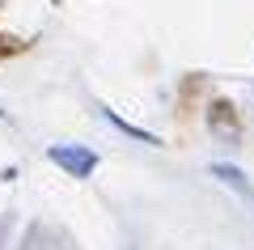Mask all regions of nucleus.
Returning <instances> with one entry per match:
<instances>
[{"instance_id":"nucleus-1","label":"nucleus","mask_w":254,"mask_h":250,"mask_svg":"<svg viewBox=\"0 0 254 250\" xmlns=\"http://www.w3.org/2000/svg\"><path fill=\"white\" fill-rule=\"evenodd\" d=\"M47 157H51L55 166H64L72 178H89L93 166H98V153H93V149H81V144H51Z\"/></svg>"},{"instance_id":"nucleus-2","label":"nucleus","mask_w":254,"mask_h":250,"mask_svg":"<svg viewBox=\"0 0 254 250\" xmlns=\"http://www.w3.org/2000/svg\"><path fill=\"white\" fill-rule=\"evenodd\" d=\"M106 119H110V123L119 127V132H127V136H131V140H144V144H157L153 136L144 132V127H131V123H127V119H119V115H106Z\"/></svg>"},{"instance_id":"nucleus-3","label":"nucleus","mask_w":254,"mask_h":250,"mask_svg":"<svg viewBox=\"0 0 254 250\" xmlns=\"http://www.w3.org/2000/svg\"><path fill=\"white\" fill-rule=\"evenodd\" d=\"M212 174H216V178H225V182H233V187H246V182H242V174H237L233 166H212Z\"/></svg>"}]
</instances>
